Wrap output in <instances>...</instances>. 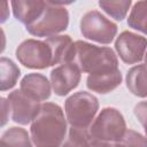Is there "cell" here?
Listing matches in <instances>:
<instances>
[{
	"mask_svg": "<svg viewBox=\"0 0 147 147\" xmlns=\"http://www.w3.org/2000/svg\"><path fill=\"white\" fill-rule=\"evenodd\" d=\"M6 3H7V0H2V7H3V9H2V18H1V22H5L7 20V16H8Z\"/></svg>",
	"mask_w": 147,
	"mask_h": 147,
	"instance_id": "obj_25",
	"label": "cell"
},
{
	"mask_svg": "<svg viewBox=\"0 0 147 147\" xmlns=\"http://www.w3.org/2000/svg\"><path fill=\"white\" fill-rule=\"evenodd\" d=\"M32 142L30 141V137L28 132L22 127H10L7 131L3 132L1 140H0V147H7V146H31Z\"/></svg>",
	"mask_w": 147,
	"mask_h": 147,
	"instance_id": "obj_18",
	"label": "cell"
},
{
	"mask_svg": "<svg viewBox=\"0 0 147 147\" xmlns=\"http://www.w3.org/2000/svg\"><path fill=\"white\" fill-rule=\"evenodd\" d=\"M65 146H92V140L87 127L71 126L69 130L68 141Z\"/></svg>",
	"mask_w": 147,
	"mask_h": 147,
	"instance_id": "obj_20",
	"label": "cell"
},
{
	"mask_svg": "<svg viewBox=\"0 0 147 147\" xmlns=\"http://www.w3.org/2000/svg\"><path fill=\"white\" fill-rule=\"evenodd\" d=\"M8 101L10 105L13 121L22 125L32 122L41 107L38 100L33 99L21 88L13 91L8 95Z\"/></svg>",
	"mask_w": 147,
	"mask_h": 147,
	"instance_id": "obj_9",
	"label": "cell"
},
{
	"mask_svg": "<svg viewBox=\"0 0 147 147\" xmlns=\"http://www.w3.org/2000/svg\"><path fill=\"white\" fill-rule=\"evenodd\" d=\"M127 24L130 28L147 34V0H140L133 6Z\"/></svg>",
	"mask_w": 147,
	"mask_h": 147,
	"instance_id": "obj_17",
	"label": "cell"
},
{
	"mask_svg": "<svg viewBox=\"0 0 147 147\" xmlns=\"http://www.w3.org/2000/svg\"><path fill=\"white\" fill-rule=\"evenodd\" d=\"M69 24V13L65 8L46 5L40 17L33 23L26 25L29 33L36 37H51L64 31Z\"/></svg>",
	"mask_w": 147,
	"mask_h": 147,
	"instance_id": "obj_5",
	"label": "cell"
},
{
	"mask_svg": "<svg viewBox=\"0 0 147 147\" xmlns=\"http://www.w3.org/2000/svg\"><path fill=\"white\" fill-rule=\"evenodd\" d=\"M132 0H99V6L103 11L116 21L125 18Z\"/></svg>",
	"mask_w": 147,
	"mask_h": 147,
	"instance_id": "obj_19",
	"label": "cell"
},
{
	"mask_svg": "<svg viewBox=\"0 0 147 147\" xmlns=\"http://www.w3.org/2000/svg\"><path fill=\"white\" fill-rule=\"evenodd\" d=\"M16 57L21 64L30 69H45L52 65V49L45 40H24L16 48Z\"/></svg>",
	"mask_w": 147,
	"mask_h": 147,
	"instance_id": "obj_7",
	"label": "cell"
},
{
	"mask_svg": "<svg viewBox=\"0 0 147 147\" xmlns=\"http://www.w3.org/2000/svg\"><path fill=\"white\" fill-rule=\"evenodd\" d=\"M52 49V65L72 62L76 57V44L67 34L51 36L45 39Z\"/></svg>",
	"mask_w": 147,
	"mask_h": 147,
	"instance_id": "obj_11",
	"label": "cell"
},
{
	"mask_svg": "<svg viewBox=\"0 0 147 147\" xmlns=\"http://www.w3.org/2000/svg\"><path fill=\"white\" fill-rule=\"evenodd\" d=\"M145 63H146V65H147V53L145 54Z\"/></svg>",
	"mask_w": 147,
	"mask_h": 147,
	"instance_id": "obj_26",
	"label": "cell"
},
{
	"mask_svg": "<svg viewBox=\"0 0 147 147\" xmlns=\"http://www.w3.org/2000/svg\"><path fill=\"white\" fill-rule=\"evenodd\" d=\"M92 146L117 145L126 132L123 115L115 108H105L90 126Z\"/></svg>",
	"mask_w": 147,
	"mask_h": 147,
	"instance_id": "obj_3",
	"label": "cell"
},
{
	"mask_svg": "<svg viewBox=\"0 0 147 147\" xmlns=\"http://www.w3.org/2000/svg\"><path fill=\"white\" fill-rule=\"evenodd\" d=\"M76 44V57L82 71L90 75L109 74L118 69V60L109 47H99L86 41Z\"/></svg>",
	"mask_w": 147,
	"mask_h": 147,
	"instance_id": "obj_2",
	"label": "cell"
},
{
	"mask_svg": "<svg viewBox=\"0 0 147 147\" xmlns=\"http://www.w3.org/2000/svg\"><path fill=\"white\" fill-rule=\"evenodd\" d=\"M64 109L71 126L88 127L98 113L99 101L88 92H77L65 100Z\"/></svg>",
	"mask_w": 147,
	"mask_h": 147,
	"instance_id": "obj_4",
	"label": "cell"
},
{
	"mask_svg": "<svg viewBox=\"0 0 147 147\" xmlns=\"http://www.w3.org/2000/svg\"><path fill=\"white\" fill-rule=\"evenodd\" d=\"M48 3L51 5H55V6H62V5H70L72 2H75L76 0H46Z\"/></svg>",
	"mask_w": 147,
	"mask_h": 147,
	"instance_id": "obj_24",
	"label": "cell"
},
{
	"mask_svg": "<svg viewBox=\"0 0 147 147\" xmlns=\"http://www.w3.org/2000/svg\"><path fill=\"white\" fill-rule=\"evenodd\" d=\"M21 90L38 101L47 100L51 96V83L40 74H29L21 80Z\"/></svg>",
	"mask_w": 147,
	"mask_h": 147,
	"instance_id": "obj_13",
	"label": "cell"
},
{
	"mask_svg": "<svg viewBox=\"0 0 147 147\" xmlns=\"http://www.w3.org/2000/svg\"><path fill=\"white\" fill-rule=\"evenodd\" d=\"M126 87L129 91L139 96H147V65L138 64L131 68L126 74Z\"/></svg>",
	"mask_w": 147,
	"mask_h": 147,
	"instance_id": "obj_15",
	"label": "cell"
},
{
	"mask_svg": "<svg viewBox=\"0 0 147 147\" xmlns=\"http://www.w3.org/2000/svg\"><path fill=\"white\" fill-rule=\"evenodd\" d=\"M122 82V74L117 69L113 72L109 74H103V75H88L86 79V85L88 90L100 93V94H106L115 90Z\"/></svg>",
	"mask_w": 147,
	"mask_h": 147,
	"instance_id": "obj_14",
	"label": "cell"
},
{
	"mask_svg": "<svg viewBox=\"0 0 147 147\" xmlns=\"http://www.w3.org/2000/svg\"><path fill=\"white\" fill-rule=\"evenodd\" d=\"M1 101V109H2V114H1V126H3L8 119V115L7 113L10 110V105H9V101H7L5 98H1L0 99Z\"/></svg>",
	"mask_w": 147,
	"mask_h": 147,
	"instance_id": "obj_23",
	"label": "cell"
},
{
	"mask_svg": "<svg viewBox=\"0 0 147 147\" xmlns=\"http://www.w3.org/2000/svg\"><path fill=\"white\" fill-rule=\"evenodd\" d=\"M80 68L74 62L62 63L51 71V84L55 94L60 96L67 95L76 88L80 80Z\"/></svg>",
	"mask_w": 147,
	"mask_h": 147,
	"instance_id": "obj_10",
	"label": "cell"
},
{
	"mask_svg": "<svg viewBox=\"0 0 147 147\" xmlns=\"http://www.w3.org/2000/svg\"><path fill=\"white\" fill-rule=\"evenodd\" d=\"M82 34L100 44H109L117 33V25L98 10L87 11L80 20Z\"/></svg>",
	"mask_w": 147,
	"mask_h": 147,
	"instance_id": "obj_6",
	"label": "cell"
},
{
	"mask_svg": "<svg viewBox=\"0 0 147 147\" xmlns=\"http://www.w3.org/2000/svg\"><path fill=\"white\" fill-rule=\"evenodd\" d=\"M45 7V0H11V8L15 18L25 25L37 21L42 14Z\"/></svg>",
	"mask_w": 147,
	"mask_h": 147,
	"instance_id": "obj_12",
	"label": "cell"
},
{
	"mask_svg": "<svg viewBox=\"0 0 147 147\" xmlns=\"http://www.w3.org/2000/svg\"><path fill=\"white\" fill-rule=\"evenodd\" d=\"M67 118L56 103L45 102L33 118L30 127L31 139L36 146H60L67 133Z\"/></svg>",
	"mask_w": 147,
	"mask_h": 147,
	"instance_id": "obj_1",
	"label": "cell"
},
{
	"mask_svg": "<svg viewBox=\"0 0 147 147\" xmlns=\"http://www.w3.org/2000/svg\"><path fill=\"white\" fill-rule=\"evenodd\" d=\"M147 39L131 31H123L115 41V49L123 62L134 64L144 59Z\"/></svg>",
	"mask_w": 147,
	"mask_h": 147,
	"instance_id": "obj_8",
	"label": "cell"
},
{
	"mask_svg": "<svg viewBox=\"0 0 147 147\" xmlns=\"http://www.w3.org/2000/svg\"><path fill=\"white\" fill-rule=\"evenodd\" d=\"M0 72H1L0 90L2 92L14 87L21 75L18 67L7 57H1L0 60Z\"/></svg>",
	"mask_w": 147,
	"mask_h": 147,
	"instance_id": "obj_16",
	"label": "cell"
},
{
	"mask_svg": "<svg viewBox=\"0 0 147 147\" xmlns=\"http://www.w3.org/2000/svg\"><path fill=\"white\" fill-rule=\"evenodd\" d=\"M117 145H147V139H144L140 133L129 130Z\"/></svg>",
	"mask_w": 147,
	"mask_h": 147,
	"instance_id": "obj_21",
	"label": "cell"
},
{
	"mask_svg": "<svg viewBox=\"0 0 147 147\" xmlns=\"http://www.w3.org/2000/svg\"><path fill=\"white\" fill-rule=\"evenodd\" d=\"M134 115L140 122V124L145 129V133L147 137V101H141L134 107Z\"/></svg>",
	"mask_w": 147,
	"mask_h": 147,
	"instance_id": "obj_22",
	"label": "cell"
}]
</instances>
